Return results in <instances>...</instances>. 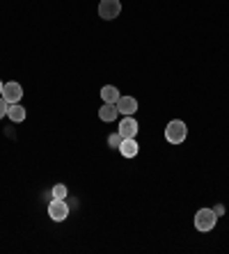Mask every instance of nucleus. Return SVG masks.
Returning a JSON list of instances; mask_svg holds the SVG:
<instances>
[{"label":"nucleus","mask_w":229,"mask_h":254,"mask_svg":"<svg viewBox=\"0 0 229 254\" xmlns=\"http://www.w3.org/2000/svg\"><path fill=\"white\" fill-rule=\"evenodd\" d=\"M188 137V126L183 124L181 119H172L170 124L165 126V140L170 144H183Z\"/></svg>","instance_id":"1"},{"label":"nucleus","mask_w":229,"mask_h":254,"mask_svg":"<svg viewBox=\"0 0 229 254\" xmlns=\"http://www.w3.org/2000/svg\"><path fill=\"white\" fill-rule=\"evenodd\" d=\"M218 222V215L213 208H200V211L195 213V227L197 231H211Z\"/></svg>","instance_id":"2"},{"label":"nucleus","mask_w":229,"mask_h":254,"mask_svg":"<svg viewBox=\"0 0 229 254\" xmlns=\"http://www.w3.org/2000/svg\"><path fill=\"white\" fill-rule=\"evenodd\" d=\"M122 14V2L119 0H101L99 2V16L103 21H115Z\"/></svg>","instance_id":"3"},{"label":"nucleus","mask_w":229,"mask_h":254,"mask_svg":"<svg viewBox=\"0 0 229 254\" xmlns=\"http://www.w3.org/2000/svg\"><path fill=\"white\" fill-rule=\"evenodd\" d=\"M67 215H69V204L65 199H51L48 204V218L53 222H65Z\"/></svg>","instance_id":"4"},{"label":"nucleus","mask_w":229,"mask_h":254,"mask_svg":"<svg viewBox=\"0 0 229 254\" xmlns=\"http://www.w3.org/2000/svg\"><path fill=\"white\" fill-rule=\"evenodd\" d=\"M2 99H5L7 103H21V99H23V87H21V83H16V80H12V83H5V89H2Z\"/></svg>","instance_id":"5"},{"label":"nucleus","mask_w":229,"mask_h":254,"mask_svg":"<svg viewBox=\"0 0 229 254\" xmlns=\"http://www.w3.org/2000/svg\"><path fill=\"white\" fill-rule=\"evenodd\" d=\"M138 122L133 119V115H124V119L119 122V133H122V137H135L138 135Z\"/></svg>","instance_id":"6"},{"label":"nucleus","mask_w":229,"mask_h":254,"mask_svg":"<svg viewBox=\"0 0 229 254\" xmlns=\"http://www.w3.org/2000/svg\"><path fill=\"white\" fill-rule=\"evenodd\" d=\"M138 151H140V144L135 142V137H124L122 144H119V154H122L124 158H135Z\"/></svg>","instance_id":"7"},{"label":"nucleus","mask_w":229,"mask_h":254,"mask_svg":"<svg viewBox=\"0 0 229 254\" xmlns=\"http://www.w3.org/2000/svg\"><path fill=\"white\" fill-rule=\"evenodd\" d=\"M117 106V110L122 115H135V110H138V101L133 99V96H119V101L115 103Z\"/></svg>","instance_id":"8"},{"label":"nucleus","mask_w":229,"mask_h":254,"mask_svg":"<svg viewBox=\"0 0 229 254\" xmlns=\"http://www.w3.org/2000/svg\"><path fill=\"white\" fill-rule=\"evenodd\" d=\"M117 115H119V110H117V106H112V103H103V106L99 108V119L101 122H115L117 119Z\"/></svg>","instance_id":"9"},{"label":"nucleus","mask_w":229,"mask_h":254,"mask_svg":"<svg viewBox=\"0 0 229 254\" xmlns=\"http://www.w3.org/2000/svg\"><path fill=\"white\" fill-rule=\"evenodd\" d=\"M119 89L115 87V85H106V87L101 89V99H103V103H112V106H115V103H117L119 101Z\"/></svg>","instance_id":"10"},{"label":"nucleus","mask_w":229,"mask_h":254,"mask_svg":"<svg viewBox=\"0 0 229 254\" xmlns=\"http://www.w3.org/2000/svg\"><path fill=\"white\" fill-rule=\"evenodd\" d=\"M7 117L12 119L14 124H21L25 119V108L21 103H9V110H7Z\"/></svg>","instance_id":"11"},{"label":"nucleus","mask_w":229,"mask_h":254,"mask_svg":"<svg viewBox=\"0 0 229 254\" xmlns=\"http://www.w3.org/2000/svg\"><path fill=\"white\" fill-rule=\"evenodd\" d=\"M67 195H69V190H67L65 184H55L53 188H51V197H53V199H67Z\"/></svg>","instance_id":"12"},{"label":"nucleus","mask_w":229,"mask_h":254,"mask_svg":"<svg viewBox=\"0 0 229 254\" xmlns=\"http://www.w3.org/2000/svg\"><path fill=\"white\" fill-rule=\"evenodd\" d=\"M122 140H124V137H122V133H119V130H117V133H112V135L108 137V144H110L112 149H119V144H122Z\"/></svg>","instance_id":"13"},{"label":"nucleus","mask_w":229,"mask_h":254,"mask_svg":"<svg viewBox=\"0 0 229 254\" xmlns=\"http://www.w3.org/2000/svg\"><path fill=\"white\" fill-rule=\"evenodd\" d=\"M7 110H9V103H7V101L2 99V96H0V119H2V117L7 115Z\"/></svg>","instance_id":"14"},{"label":"nucleus","mask_w":229,"mask_h":254,"mask_svg":"<svg viewBox=\"0 0 229 254\" xmlns=\"http://www.w3.org/2000/svg\"><path fill=\"white\" fill-rule=\"evenodd\" d=\"M213 211H216L218 218H220V215H225V204H216V208H213Z\"/></svg>","instance_id":"15"},{"label":"nucleus","mask_w":229,"mask_h":254,"mask_svg":"<svg viewBox=\"0 0 229 254\" xmlns=\"http://www.w3.org/2000/svg\"><path fill=\"white\" fill-rule=\"evenodd\" d=\"M2 89H5V83H2V80H0V96H2Z\"/></svg>","instance_id":"16"}]
</instances>
